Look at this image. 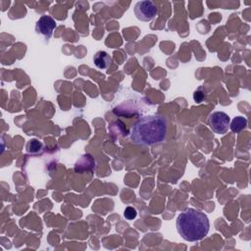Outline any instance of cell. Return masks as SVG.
Masks as SVG:
<instances>
[{"mask_svg":"<svg viewBox=\"0 0 251 251\" xmlns=\"http://www.w3.org/2000/svg\"><path fill=\"white\" fill-rule=\"evenodd\" d=\"M167 134V120L160 115L140 118L132 126L130 138L136 145L151 146L161 143Z\"/></svg>","mask_w":251,"mask_h":251,"instance_id":"obj_1","label":"cell"},{"mask_svg":"<svg viewBox=\"0 0 251 251\" xmlns=\"http://www.w3.org/2000/svg\"><path fill=\"white\" fill-rule=\"evenodd\" d=\"M178 234L186 241H198L209 232L210 223L208 217L194 208H188L181 212L176 221Z\"/></svg>","mask_w":251,"mask_h":251,"instance_id":"obj_2","label":"cell"},{"mask_svg":"<svg viewBox=\"0 0 251 251\" xmlns=\"http://www.w3.org/2000/svg\"><path fill=\"white\" fill-rule=\"evenodd\" d=\"M230 118L225 112H214L208 118V125L210 128L218 134H224L229 128Z\"/></svg>","mask_w":251,"mask_h":251,"instance_id":"obj_3","label":"cell"},{"mask_svg":"<svg viewBox=\"0 0 251 251\" xmlns=\"http://www.w3.org/2000/svg\"><path fill=\"white\" fill-rule=\"evenodd\" d=\"M135 17L142 22L152 21L158 13V8L152 1H138L134 6Z\"/></svg>","mask_w":251,"mask_h":251,"instance_id":"obj_4","label":"cell"},{"mask_svg":"<svg viewBox=\"0 0 251 251\" xmlns=\"http://www.w3.org/2000/svg\"><path fill=\"white\" fill-rule=\"evenodd\" d=\"M56 21L48 15L41 16L35 24V31L37 34L43 35L46 38H50L56 28Z\"/></svg>","mask_w":251,"mask_h":251,"instance_id":"obj_5","label":"cell"},{"mask_svg":"<svg viewBox=\"0 0 251 251\" xmlns=\"http://www.w3.org/2000/svg\"><path fill=\"white\" fill-rule=\"evenodd\" d=\"M93 62L97 68L107 69L112 62V58L107 52L98 51V52H96V54L93 57Z\"/></svg>","mask_w":251,"mask_h":251,"instance_id":"obj_6","label":"cell"},{"mask_svg":"<svg viewBox=\"0 0 251 251\" xmlns=\"http://www.w3.org/2000/svg\"><path fill=\"white\" fill-rule=\"evenodd\" d=\"M247 126V120L244 117L238 116L235 117L231 123H229V127L231 129L232 132L238 133L239 131H241L243 128H245Z\"/></svg>","mask_w":251,"mask_h":251,"instance_id":"obj_7","label":"cell"},{"mask_svg":"<svg viewBox=\"0 0 251 251\" xmlns=\"http://www.w3.org/2000/svg\"><path fill=\"white\" fill-rule=\"evenodd\" d=\"M42 148V144L37 139H30L26 144V151L27 153H38Z\"/></svg>","mask_w":251,"mask_h":251,"instance_id":"obj_8","label":"cell"},{"mask_svg":"<svg viewBox=\"0 0 251 251\" xmlns=\"http://www.w3.org/2000/svg\"><path fill=\"white\" fill-rule=\"evenodd\" d=\"M124 216H125V218L126 220H133L137 216V212H136V210L133 207L128 206V207H126L125 209Z\"/></svg>","mask_w":251,"mask_h":251,"instance_id":"obj_9","label":"cell"},{"mask_svg":"<svg viewBox=\"0 0 251 251\" xmlns=\"http://www.w3.org/2000/svg\"><path fill=\"white\" fill-rule=\"evenodd\" d=\"M193 98H194V100H195L196 102L200 103V102L204 99V94H203V92H201L200 90H197V91L194 92Z\"/></svg>","mask_w":251,"mask_h":251,"instance_id":"obj_10","label":"cell"}]
</instances>
